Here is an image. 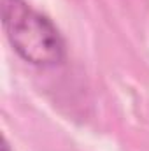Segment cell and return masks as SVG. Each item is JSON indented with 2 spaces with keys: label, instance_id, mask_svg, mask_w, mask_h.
Wrapping results in <instances>:
<instances>
[{
  "label": "cell",
  "instance_id": "1",
  "mask_svg": "<svg viewBox=\"0 0 149 151\" xmlns=\"http://www.w3.org/2000/svg\"><path fill=\"white\" fill-rule=\"evenodd\" d=\"M2 27L14 51L30 65L46 69L65 60L60 30L25 0H2Z\"/></svg>",
  "mask_w": 149,
  "mask_h": 151
},
{
  "label": "cell",
  "instance_id": "2",
  "mask_svg": "<svg viewBox=\"0 0 149 151\" xmlns=\"http://www.w3.org/2000/svg\"><path fill=\"white\" fill-rule=\"evenodd\" d=\"M2 151H11L9 142H7V139H5V137H2Z\"/></svg>",
  "mask_w": 149,
  "mask_h": 151
}]
</instances>
